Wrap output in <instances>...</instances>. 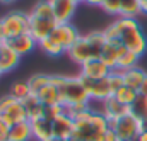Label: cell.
Listing matches in <instances>:
<instances>
[{
  "instance_id": "8fae6325",
  "label": "cell",
  "mask_w": 147,
  "mask_h": 141,
  "mask_svg": "<svg viewBox=\"0 0 147 141\" xmlns=\"http://www.w3.org/2000/svg\"><path fill=\"white\" fill-rule=\"evenodd\" d=\"M101 112H103V116L110 121V124H113V122H116L118 119L128 116V114H130V107L123 106V104L118 102L115 97H110V99H106L105 102H101Z\"/></svg>"
},
{
  "instance_id": "ac0fdd59",
  "label": "cell",
  "mask_w": 147,
  "mask_h": 141,
  "mask_svg": "<svg viewBox=\"0 0 147 141\" xmlns=\"http://www.w3.org/2000/svg\"><path fill=\"white\" fill-rule=\"evenodd\" d=\"M22 104H24V109H26V114H28V121L29 122L31 121H36V119L45 116L46 106L38 99V95H34V94H31L26 100H22Z\"/></svg>"
},
{
  "instance_id": "5b68a950",
  "label": "cell",
  "mask_w": 147,
  "mask_h": 141,
  "mask_svg": "<svg viewBox=\"0 0 147 141\" xmlns=\"http://www.w3.org/2000/svg\"><path fill=\"white\" fill-rule=\"evenodd\" d=\"M0 19H2L3 27H5L7 39L29 33V12L12 10V12L5 14V15L0 17Z\"/></svg>"
},
{
  "instance_id": "f35d334b",
  "label": "cell",
  "mask_w": 147,
  "mask_h": 141,
  "mask_svg": "<svg viewBox=\"0 0 147 141\" xmlns=\"http://www.w3.org/2000/svg\"><path fill=\"white\" fill-rule=\"evenodd\" d=\"M16 0H0V3L2 5H10V3H14Z\"/></svg>"
},
{
  "instance_id": "5bb4252c",
  "label": "cell",
  "mask_w": 147,
  "mask_h": 141,
  "mask_svg": "<svg viewBox=\"0 0 147 141\" xmlns=\"http://www.w3.org/2000/svg\"><path fill=\"white\" fill-rule=\"evenodd\" d=\"M5 46H9L10 49H14L19 56H24V55L31 53L36 48L38 41L29 33H26V34H21V36H16V37L7 39L5 41Z\"/></svg>"
},
{
  "instance_id": "4fadbf2b",
  "label": "cell",
  "mask_w": 147,
  "mask_h": 141,
  "mask_svg": "<svg viewBox=\"0 0 147 141\" xmlns=\"http://www.w3.org/2000/svg\"><path fill=\"white\" fill-rule=\"evenodd\" d=\"M111 73V68L106 67L99 58H92L89 61H86L82 67H80V76H86V78H94V80H99V78H106Z\"/></svg>"
},
{
  "instance_id": "d6a6232c",
  "label": "cell",
  "mask_w": 147,
  "mask_h": 141,
  "mask_svg": "<svg viewBox=\"0 0 147 141\" xmlns=\"http://www.w3.org/2000/svg\"><path fill=\"white\" fill-rule=\"evenodd\" d=\"M7 41V34H5V27L2 24V19H0V44H5Z\"/></svg>"
},
{
  "instance_id": "83f0119b",
  "label": "cell",
  "mask_w": 147,
  "mask_h": 141,
  "mask_svg": "<svg viewBox=\"0 0 147 141\" xmlns=\"http://www.w3.org/2000/svg\"><path fill=\"white\" fill-rule=\"evenodd\" d=\"M10 95H14V97L19 99V100H26V99L31 95L29 83H28V82H16V83L10 87Z\"/></svg>"
},
{
  "instance_id": "4dcf8cb0",
  "label": "cell",
  "mask_w": 147,
  "mask_h": 141,
  "mask_svg": "<svg viewBox=\"0 0 147 141\" xmlns=\"http://www.w3.org/2000/svg\"><path fill=\"white\" fill-rule=\"evenodd\" d=\"M9 131H10V124L0 116V141H7V138H9Z\"/></svg>"
},
{
  "instance_id": "74e56055",
  "label": "cell",
  "mask_w": 147,
  "mask_h": 141,
  "mask_svg": "<svg viewBox=\"0 0 147 141\" xmlns=\"http://www.w3.org/2000/svg\"><path fill=\"white\" fill-rule=\"evenodd\" d=\"M140 131H144V133H147V119H144V121H140Z\"/></svg>"
},
{
  "instance_id": "f1b7e54d",
  "label": "cell",
  "mask_w": 147,
  "mask_h": 141,
  "mask_svg": "<svg viewBox=\"0 0 147 141\" xmlns=\"http://www.w3.org/2000/svg\"><path fill=\"white\" fill-rule=\"evenodd\" d=\"M108 83H110V88L115 95L116 90H120L123 85H125V78H123V71L118 70H111V73L108 75Z\"/></svg>"
},
{
  "instance_id": "9a60e30c",
  "label": "cell",
  "mask_w": 147,
  "mask_h": 141,
  "mask_svg": "<svg viewBox=\"0 0 147 141\" xmlns=\"http://www.w3.org/2000/svg\"><path fill=\"white\" fill-rule=\"evenodd\" d=\"M123 51H127V48H125L123 44H111V43H106V44L103 46L101 53H99V60H101L106 67H110L111 70H115V68H116V63H118V58H120V55H121Z\"/></svg>"
},
{
  "instance_id": "ba28073f",
  "label": "cell",
  "mask_w": 147,
  "mask_h": 141,
  "mask_svg": "<svg viewBox=\"0 0 147 141\" xmlns=\"http://www.w3.org/2000/svg\"><path fill=\"white\" fill-rule=\"evenodd\" d=\"M80 76V75H79ZM87 94H89V99L91 100H96V102H105L106 99L113 97V92L110 88V83H108V76L106 78H99V80H94V78H86V76H80Z\"/></svg>"
},
{
  "instance_id": "9c48e42d",
  "label": "cell",
  "mask_w": 147,
  "mask_h": 141,
  "mask_svg": "<svg viewBox=\"0 0 147 141\" xmlns=\"http://www.w3.org/2000/svg\"><path fill=\"white\" fill-rule=\"evenodd\" d=\"M67 55H69V58L72 60L74 63H77L79 67H82L86 61H89L92 58H99L96 55V51L89 46V43H87V39L84 36H80V39L67 51Z\"/></svg>"
},
{
  "instance_id": "7c38bea8",
  "label": "cell",
  "mask_w": 147,
  "mask_h": 141,
  "mask_svg": "<svg viewBox=\"0 0 147 141\" xmlns=\"http://www.w3.org/2000/svg\"><path fill=\"white\" fill-rule=\"evenodd\" d=\"M55 19L58 24H69L77 10V3L74 0H50Z\"/></svg>"
},
{
  "instance_id": "277c9868",
  "label": "cell",
  "mask_w": 147,
  "mask_h": 141,
  "mask_svg": "<svg viewBox=\"0 0 147 141\" xmlns=\"http://www.w3.org/2000/svg\"><path fill=\"white\" fill-rule=\"evenodd\" d=\"M0 116L12 126L16 122H22V121H28V114H26V109L22 100L16 99L14 95L7 94L3 97H0Z\"/></svg>"
},
{
  "instance_id": "8d00e7d4",
  "label": "cell",
  "mask_w": 147,
  "mask_h": 141,
  "mask_svg": "<svg viewBox=\"0 0 147 141\" xmlns=\"http://www.w3.org/2000/svg\"><path fill=\"white\" fill-rule=\"evenodd\" d=\"M135 140H137V141H147V133L140 131V133H139V136H137Z\"/></svg>"
},
{
  "instance_id": "8992f818",
  "label": "cell",
  "mask_w": 147,
  "mask_h": 141,
  "mask_svg": "<svg viewBox=\"0 0 147 141\" xmlns=\"http://www.w3.org/2000/svg\"><path fill=\"white\" fill-rule=\"evenodd\" d=\"M110 128L118 136V141H132L140 133V121H137L134 116L128 114V116L118 119L116 122L110 124Z\"/></svg>"
},
{
  "instance_id": "3957f363",
  "label": "cell",
  "mask_w": 147,
  "mask_h": 141,
  "mask_svg": "<svg viewBox=\"0 0 147 141\" xmlns=\"http://www.w3.org/2000/svg\"><path fill=\"white\" fill-rule=\"evenodd\" d=\"M115 22H116V26L120 29V41H121V44L128 51L142 56L147 51V37L144 34V31L140 29L137 19L118 17Z\"/></svg>"
},
{
  "instance_id": "484cf974",
  "label": "cell",
  "mask_w": 147,
  "mask_h": 141,
  "mask_svg": "<svg viewBox=\"0 0 147 141\" xmlns=\"http://www.w3.org/2000/svg\"><path fill=\"white\" fill-rule=\"evenodd\" d=\"M137 95H139V94H137V90H134V88H130V87L123 85L120 90H116V92H115V95H113V97H115L118 102H121L123 106L130 107V106H132V102L137 99Z\"/></svg>"
},
{
  "instance_id": "603a6c76",
  "label": "cell",
  "mask_w": 147,
  "mask_h": 141,
  "mask_svg": "<svg viewBox=\"0 0 147 141\" xmlns=\"http://www.w3.org/2000/svg\"><path fill=\"white\" fill-rule=\"evenodd\" d=\"M26 82L29 83L31 94H34V95H36L41 88H45L46 85H50V83H51V75H46V73H36V75L29 76Z\"/></svg>"
},
{
  "instance_id": "d4e9b609",
  "label": "cell",
  "mask_w": 147,
  "mask_h": 141,
  "mask_svg": "<svg viewBox=\"0 0 147 141\" xmlns=\"http://www.w3.org/2000/svg\"><path fill=\"white\" fill-rule=\"evenodd\" d=\"M139 14H142V10H140V2H139V0H121L120 17L135 19Z\"/></svg>"
},
{
  "instance_id": "7402d4cb",
  "label": "cell",
  "mask_w": 147,
  "mask_h": 141,
  "mask_svg": "<svg viewBox=\"0 0 147 141\" xmlns=\"http://www.w3.org/2000/svg\"><path fill=\"white\" fill-rule=\"evenodd\" d=\"M36 95L45 106H60L58 90H57V87H55L53 83H50V85H46L45 88H41Z\"/></svg>"
},
{
  "instance_id": "836d02e7",
  "label": "cell",
  "mask_w": 147,
  "mask_h": 141,
  "mask_svg": "<svg viewBox=\"0 0 147 141\" xmlns=\"http://www.w3.org/2000/svg\"><path fill=\"white\" fill-rule=\"evenodd\" d=\"M139 95H142V97H147V78L144 80V83H142V87L139 88V92H137Z\"/></svg>"
},
{
  "instance_id": "6da1fadb",
  "label": "cell",
  "mask_w": 147,
  "mask_h": 141,
  "mask_svg": "<svg viewBox=\"0 0 147 141\" xmlns=\"http://www.w3.org/2000/svg\"><path fill=\"white\" fill-rule=\"evenodd\" d=\"M58 26L51 3L50 0H39L33 5L31 12H29V34L36 39L38 43H41L43 39H46L48 36L53 33V29Z\"/></svg>"
},
{
  "instance_id": "60d3db41",
  "label": "cell",
  "mask_w": 147,
  "mask_h": 141,
  "mask_svg": "<svg viewBox=\"0 0 147 141\" xmlns=\"http://www.w3.org/2000/svg\"><path fill=\"white\" fill-rule=\"evenodd\" d=\"M74 2H75V3L79 5V3H82V2H86V0H74Z\"/></svg>"
},
{
  "instance_id": "7bdbcfd3",
  "label": "cell",
  "mask_w": 147,
  "mask_h": 141,
  "mask_svg": "<svg viewBox=\"0 0 147 141\" xmlns=\"http://www.w3.org/2000/svg\"><path fill=\"white\" fill-rule=\"evenodd\" d=\"M0 53H2V44H0Z\"/></svg>"
},
{
  "instance_id": "ffe728a7",
  "label": "cell",
  "mask_w": 147,
  "mask_h": 141,
  "mask_svg": "<svg viewBox=\"0 0 147 141\" xmlns=\"http://www.w3.org/2000/svg\"><path fill=\"white\" fill-rule=\"evenodd\" d=\"M123 78H125V85L127 87H130V88H134V90L139 92V88L142 87L144 80L147 78V73L140 67H137V68L123 71Z\"/></svg>"
},
{
  "instance_id": "d6986e66",
  "label": "cell",
  "mask_w": 147,
  "mask_h": 141,
  "mask_svg": "<svg viewBox=\"0 0 147 141\" xmlns=\"http://www.w3.org/2000/svg\"><path fill=\"white\" fill-rule=\"evenodd\" d=\"M19 61H21V56H19L14 49H10L9 46L2 44V53H0V70L3 71V73H9V71H12L17 65H19Z\"/></svg>"
},
{
  "instance_id": "1f68e13d",
  "label": "cell",
  "mask_w": 147,
  "mask_h": 141,
  "mask_svg": "<svg viewBox=\"0 0 147 141\" xmlns=\"http://www.w3.org/2000/svg\"><path fill=\"white\" fill-rule=\"evenodd\" d=\"M105 141H118V136L115 134V131L111 128L106 131V134H105Z\"/></svg>"
},
{
  "instance_id": "ab89813d",
  "label": "cell",
  "mask_w": 147,
  "mask_h": 141,
  "mask_svg": "<svg viewBox=\"0 0 147 141\" xmlns=\"http://www.w3.org/2000/svg\"><path fill=\"white\" fill-rule=\"evenodd\" d=\"M50 141H74V140H58V138H51Z\"/></svg>"
},
{
  "instance_id": "ee69618b",
  "label": "cell",
  "mask_w": 147,
  "mask_h": 141,
  "mask_svg": "<svg viewBox=\"0 0 147 141\" xmlns=\"http://www.w3.org/2000/svg\"><path fill=\"white\" fill-rule=\"evenodd\" d=\"M132 141H137V140H132Z\"/></svg>"
},
{
  "instance_id": "e0dca14e",
  "label": "cell",
  "mask_w": 147,
  "mask_h": 141,
  "mask_svg": "<svg viewBox=\"0 0 147 141\" xmlns=\"http://www.w3.org/2000/svg\"><path fill=\"white\" fill-rule=\"evenodd\" d=\"M33 138H34V134H33L31 122L22 121V122H16V124L10 126L7 141H31Z\"/></svg>"
},
{
  "instance_id": "b9f144b4",
  "label": "cell",
  "mask_w": 147,
  "mask_h": 141,
  "mask_svg": "<svg viewBox=\"0 0 147 141\" xmlns=\"http://www.w3.org/2000/svg\"><path fill=\"white\" fill-rule=\"evenodd\" d=\"M2 75H3V71H2V70H0V76H2Z\"/></svg>"
},
{
  "instance_id": "52a82bcc",
  "label": "cell",
  "mask_w": 147,
  "mask_h": 141,
  "mask_svg": "<svg viewBox=\"0 0 147 141\" xmlns=\"http://www.w3.org/2000/svg\"><path fill=\"white\" fill-rule=\"evenodd\" d=\"M48 37H50L51 41H55V43L67 53L74 44L80 39V34H79V31L72 26V22H69V24H58Z\"/></svg>"
},
{
  "instance_id": "7a4b0ae2",
  "label": "cell",
  "mask_w": 147,
  "mask_h": 141,
  "mask_svg": "<svg viewBox=\"0 0 147 141\" xmlns=\"http://www.w3.org/2000/svg\"><path fill=\"white\" fill-rule=\"evenodd\" d=\"M51 83L58 90L60 106L65 109L75 104H87L91 102L89 94L80 80V76H62V75H51Z\"/></svg>"
},
{
  "instance_id": "30bf717a",
  "label": "cell",
  "mask_w": 147,
  "mask_h": 141,
  "mask_svg": "<svg viewBox=\"0 0 147 141\" xmlns=\"http://www.w3.org/2000/svg\"><path fill=\"white\" fill-rule=\"evenodd\" d=\"M74 129H75V121L70 117L67 110L58 114L53 119V138L58 140H72Z\"/></svg>"
},
{
  "instance_id": "cb8c5ba5",
  "label": "cell",
  "mask_w": 147,
  "mask_h": 141,
  "mask_svg": "<svg viewBox=\"0 0 147 141\" xmlns=\"http://www.w3.org/2000/svg\"><path fill=\"white\" fill-rule=\"evenodd\" d=\"M130 116H134L137 121L147 119V97L137 95V99L130 106Z\"/></svg>"
},
{
  "instance_id": "d590c367",
  "label": "cell",
  "mask_w": 147,
  "mask_h": 141,
  "mask_svg": "<svg viewBox=\"0 0 147 141\" xmlns=\"http://www.w3.org/2000/svg\"><path fill=\"white\" fill-rule=\"evenodd\" d=\"M140 2V10L142 14H147V0H139Z\"/></svg>"
},
{
  "instance_id": "44dd1931",
  "label": "cell",
  "mask_w": 147,
  "mask_h": 141,
  "mask_svg": "<svg viewBox=\"0 0 147 141\" xmlns=\"http://www.w3.org/2000/svg\"><path fill=\"white\" fill-rule=\"evenodd\" d=\"M139 60H140L139 55H135V53H132V51L127 49V51H123V53L120 55L115 70L127 71V70H132V68H137V67H139Z\"/></svg>"
},
{
  "instance_id": "f546056e",
  "label": "cell",
  "mask_w": 147,
  "mask_h": 141,
  "mask_svg": "<svg viewBox=\"0 0 147 141\" xmlns=\"http://www.w3.org/2000/svg\"><path fill=\"white\" fill-rule=\"evenodd\" d=\"M101 9L110 14V15H120V10H121V0H105L101 3Z\"/></svg>"
},
{
  "instance_id": "e575fe53",
  "label": "cell",
  "mask_w": 147,
  "mask_h": 141,
  "mask_svg": "<svg viewBox=\"0 0 147 141\" xmlns=\"http://www.w3.org/2000/svg\"><path fill=\"white\" fill-rule=\"evenodd\" d=\"M103 2H105V0H86V3H89V5H98V7H101Z\"/></svg>"
},
{
  "instance_id": "4316f807",
  "label": "cell",
  "mask_w": 147,
  "mask_h": 141,
  "mask_svg": "<svg viewBox=\"0 0 147 141\" xmlns=\"http://www.w3.org/2000/svg\"><path fill=\"white\" fill-rule=\"evenodd\" d=\"M38 46L41 48V51L43 53H46L48 56H60V55H63L65 51L55 43V41H51L50 37H46V39H43L41 43H38Z\"/></svg>"
},
{
  "instance_id": "2e32d148",
  "label": "cell",
  "mask_w": 147,
  "mask_h": 141,
  "mask_svg": "<svg viewBox=\"0 0 147 141\" xmlns=\"http://www.w3.org/2000/svg\"><path fill=\"white\" fill-rule=\"evenodd\" d=\"M33 134L38 141H50L53 138V121L46 117H39L36 121H31Z\"/></svg>"
}]
</instances>
